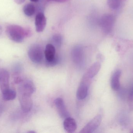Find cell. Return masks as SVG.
<instances>
[{
  "instance_id": "obj_12",
  "label": "cell",
  "mask_w": 133,
  "mask_h": 133,
  "mask_svg": "<svg viewBox=\"0 0 133 133\" xmlns=\"http://www.w3.org/2000/svg\"><path fill=\"white\" fill-rule=\"evenodd\" d=\"M64 129L68 133L74 132L76 130V123L74 119L68 117L65 118L63 123Z\"/></svg>"
},
{
  "instance_id": "obj_1",
  "label": "cell",
  "mask_w": 133,
  "mask_h": 133,
  "mask_svg": "<svg viewBox=\"0 0 133 133\" xmlns=\"http://www.w3.org/2000/svg\"><path fill=\"white\" fill-rule=\"evenodd\" d=\"M6 34L8 37L16 43H21L25 37L30 35V30L20 26L16 25H9L6 27Z\"/></svg>"
},
{
  "instance_id": "obj_13",
  "label": "cell",
  "mask_w": 133,
  "mask_h": 133,
  "mask_svg": "<svg viewBox=\"0 0 133 133\" xmlns=\"http://www.w3.org/2000/svg\"><path fill=\"white\" fill-rule=\"evenodd\" d=\"M121 70H117L113 73L111 77V86L114 91H118L120 88V78L121 75Z\"/></svg>"
},
{
  "instance_id": "obj_14",
  "label": "cell",
  "mask_w": 133,
  "mask_h": 133,
  "mask_svg": "<svg viewBox=\"0 0 133 133\" xmlns=\"http://www.w3.org/2000/svg\"><path fill=\"white\" fill-rule=\"evenodd\" d=\"M56 50L54 46L51 44L47 45L44 51V55L46 61L50 62L53 61L55 57Z\"/></svg>"
},
{
  "instance_id": "obj_4",
  "label": "cell",
  "mask_w": 133,
  "mask_h": 133,
  "mask_svg": "<svg viewBox=\"0 0 133 133\" xmlns=\"http://www.w3.org/2000/svg\"><path fill=\"white\" fill-rule=\"evenodd\" d=\"M115 18L111 14L104 15L100 20V25L102 31L106 34H108L111 31L114 23Z\"/></svg>"
},
{
  "instance_id": "obj_16",
  "label": "cell",
  "mask_w": 133,
  "mask_h": 133,
  "mask_svg": "<svg viewBox=\"0 0 133 133\" xmlns=\"http://www.w3.org/2000/svg\"><path fill=\"white\" fill-rule=\"evenodd\" d=\"M2 94V98L4 101L12 100L16 97V93L15 90L9 89Z\"/></svg>"
},
{
  "instance_id": "obj_2",
  "label": "cell",
  "mask_w": 133,
  "mask_h": 133,
  "mask_svg": "<svg viewBox=\"0 0 133 133\" xmlns=\"http://www.w3.org/2000/svg\"><path fill=\"white\" fill-rule=\"evenodd\" d=\"M91 81V79L84 75L77 91V97L79 100H83L87 97Z\"/></svg>"
},
{
  "instance_id": "obj_23",
  "label": "cell",
  "mask_w": 133,
  "mask_h": 133,
  "mask_svg": "<svg viewBox=\"0 0 133 133\" xmlns=\"http://www.w3.org/2000/svg\"><path fill=\"white\" fill-rule=\"evenodd\" d=\"M15 2L18 4H21L24 3L25 0H14Z\"/></svg>"
},
{
  "instance_id": "obj_21",
  "label": "cell",
  "mask_w": 133,
  "mask_h": 133,
  "mask_svg": "<svg viewBox=\"0 0 133 133\" xmlns=\"http://www.w3.org/2000/svg\"><path fill=\"white\" fill-rule=\"evenodd\" d=\"M58 61H59V60H58V58L57 57V56H56L55 58L53 61L50 62L46 61V64L47 65H48L50 66H54L55 65L58 64Z\"/></svg>"
},
{
  "instance_id": "obj_17",
  "label": "cell",
  "mask_w": 133,
  "mask_h": 133,
  "mask_svg": "<svg viewBox=\"0 0 133 133\" xmlns=\"http://www.w3.org/2000/svg\"><path fill=\"white\" fill-rule=\"evenodd\" d=\"M23 11L26 15L31 16L33 15L35 13L36 9L34 5L29 3L24 5Z\"/></svg>"
},
{
  "instance_id": "obj_8",
  "label": "cell",
  "mask_w": 133,
  "mask_h": 133,
  "mask_svg": "<svg viewBox=\"0 0 133 133\" xmlns=\"http://www.w3.org/2000/svg\"><path fill=\"white\" fill-rule=\"evenodd\" d=\"M9 74L6 69L0 70V89L2 93L9 89Z\"/></svg>"
},
{
  "instance_id": "obj_9",
  "label": "cell",
  "mask_w": 133,
  "mask_h": 133,
  "mask_svg": "<svg viewBox=\"0 0 133 133\" xmlns=\"http://www.w3.org/2000/svg\"><path fill=\"white\" fill-rule=\"evenodd\" d=\"M72 57L73 61L76 65H82L84 59L83 51L82 47L77 46L74 48L72 50Z\"/></svg>"
},
{
  "instance_id": "obj_22",
  "label": "cell",
  "mask_w": 133,
  "mask_h": 133,
  "mask_svg": "<svg viewBox=\"0 0 133 133\" xmlns=\"http://www.w3.org/2000/svg\"><path fill=\"white\" fill-rule=\"evenodd\" d=\"M23 81V80L22 78L19 77H16L14 79V82L15 84H20Z\"/></svg>"
},
{
  "instance_id": "obj_18",
  "label": "cell",
  "mask_w": 133,
  "mask_h": 133,
  "mask_svg": "<svg viewBox=\"0 0 133 133\" xmlns=\"http://www.w3.org/2000/svg\"><path fill=\"white\" fill-rule=\"evenodd\" d=\"M126 0H107L109 7L112 9H116L120 7Z\"/></svg>"
},
{
  "instance_id": "obj_11",
  "label": "cell",
  "mask_w": 133,
  "mask_h": 133,
  "mask_svg": "<svg viewBox=\"0 0 133 133\" xmlns=\"http://www.w3.org/2000/svg\"><path fill=\"white\" fill-rule=\"evenodd\" d=\"M58 114L62 118H66L69 116V113L66 111V106L64 100L61 98H58L54 102Z\"/></svg>"
},
{
  "instance_id": "obj_25",
  "label": "cell",
  "mask_w": 133,
  "mask_h": 133,
  "mask_svg": "<svg viewBox=\"0 0 133 133\" xmlns=\"http://www.w3.org/2000/svg\"><path fill=\"white\" fill-rule=\"evenodd\" d=\"M31 1L33 2H37L39 1V0H30Z\"/></svg>"
},
{
  "instance_id": "obj_24",
  "label": "cell",
  "mask_w": 133,
  "mask_h": 133,
  "mask_svg": "<svg viewBox=\"0 0 133 133\" xmlns=\"http://www.w3.org/2000/svg\"><path fill=\"white\" fill-rule=\"evenodd\" d=\"M51 1H54L58 2H64L68 1V0H51Z\"/></svg>"
},
{
  "instance_id": "obj_19",
  "label": "cell",
  "mask_w": 133,
  "mask_h": 133,
  "mask_svg": "<svg viewBox=\"0 0 133 133\" xmlns=\"http://www.w3.org/2000/svg\"><path fill=\"white\" fill-rule=\"evenodd\" d=\"M52 39L55 45L57 47H60L62 42V38L60 34H55L53 36Z\"/></svg>"
},
{
  "instance_id": "obj_15",
  "label": "cell",
  "mask_w": 133,
  "mask_h": 133,
  "mask_svg": "<svg viewBox=\"0 0 133 133\" xmlns=\"http://www.w3.org/2000/svg\"><path fill=\"white\" fill-rule=\"evenodd\" d=\"M101 64L98 62L94 63L88 69L84 75L90 79H92L99 72L101 69Z\"/></svg>"
},
{
  "instance_id": "obj_26",
  "label": "cell",
  "mask_w": 133,
  "mask_h": 133,
  "mask_svg": "<svg viewBox=\"0 0 133 133\" xmlns=\"http://www.w3.org/2000/svg\"><path fill=\"white\" fill-rule=\"evenodd\" d=\"M2 33V28L0 26V35Z\"/></svg>"
},
{
  "instance_id": "obj_20",
  "label": "cell",
  "mask_w": 133,
  "mask_h": 133,
  "mask_svg": "<svg viewBox=\"0 0 133 133\" xmlns=\"http://www.w3.org/2000/svg\"><path fill=\"white\" fill-rule=\"evenodd\" d=\"M129 104L130 108L133 111V88L131 90L129 94Z\"/></svg>"
},
{
  "instance_id": "obj_6",
  "label": "cell",
  "mask_w": 133,
  "mask_h": 133,
  "mask_svg": "<svg viewBox=\"0 0 133 133\" xmlns=\"http://www.w3.org/2000/svg\"><path fill=\"white\" fill-rule=\"evenodd\" d=\"M21 109L25 112L30 111L32 107L33 102L31 95L24 93H18Z\"/></svg>"
},
{
  "instance_id": "obj_27",
  "label": "cell",
  "mask_w": 133,
  "mask_h": 133,
  "mask_svg": "<svg viewBox=\"0 0 133 133\" xmlns=\"http://www.w3.org/2000/svg\"><path fill=\"white\" fill-rule=\"evenodd\" d=\"M29 133H35V132H34V131H30V132H29Z\"/></svg>"
},
{
  "instance_id": "obj_10",
  "label": "cell",
  "mask_w": 133,
  "mask_h": 133,
  "mask_svg": "<svg viewBox=\"0 0 133 133\" xmlns=\"http://www.w3.org/2000/svg\"><path fill=\"white\" fill-rule=\"evenodd\" d=\"M35 24L37 32L40 33L43 31L46 24V18L43 12H39L36 15Z\"/></svg>"
},
{
  "instance_id": "obj_5",
  "label": "cell",
  "mask_w": 133,
  "mask_h": 133,
  "mask_svg": "<svg viewBox=\"0 0 133 133\" xmlns=\"http://www.w3.org/2000/svg\"><path fill=\"white\" fill-rule=\"evenodd\" d=\"M102 120L101 115H98L92 119L80 132V133L94 132L100 126Z\"/></svg>"
},
{
  "instance_id": "obj_3",
  "label": "cell",
  "mask_w": 133,
  "mask_h": 133,
  "mask_svg": "<svg viewBox=\"0 0 133 133\" xmlns=\"http://www.w3.org/2000/svg\"><path fill=\"white\" fill-rule=\"evenodd\" d=\"M28 55L33 62L39 63L41 62L43 58V49L38 45H34L29 49Z\"/></svg>"
},
{
  "instance_id": "obj_7",
  "label": "cell",
  "mask_w": 133,
  "mask_h": 133,
  "mask_svg": "<svg viewBox=\"0 0 133 133\" xmlns=\"http://www.w3.org/2000/svg\"><path fill=\"white\" fill-rule=\"evenodd\" d=\"M36 88L32 81L30 80L23 81L19 84L18 88V93H24L32 95L35 92Z\"/></svg>"
}]
</instances>
